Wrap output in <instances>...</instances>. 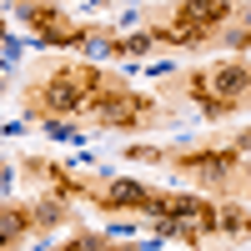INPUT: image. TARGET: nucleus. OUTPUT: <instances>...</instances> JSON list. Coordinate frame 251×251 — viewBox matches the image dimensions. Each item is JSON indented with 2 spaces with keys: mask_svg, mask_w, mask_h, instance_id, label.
I'll use <instances>...</instances> for the list:
<instances>
[{
  "mask_svg": "<svg viewBox=\"0 0 251 251\" xmlns=\"http://www.w3.org/2000/svg\"><path fill=\"white\" fill-rule=\"evenodd\" d=\"M191 96H196L211 116H221L226 106H236V100L246 96V71H241V66H216V71H206V75L191 80Z\"/></svg>",
  "mask_w": 251,
  "mask_h": 251,
  "instance_id": "f257e3e1",
  "label": "nucleus"
},
{
  "mask_svg": "<svg viewBox=\"0 0 251 251\" xmlns=\"http://www.w3.org/2000/svg\"><path fill=\"white\" fill-rule=\"evenodd\" d=\"M146 111H151V106H146V100H136V96H100L96 100V116L100 121H106V126H131V121H141Z\"/></svg>",
  "mask_w": 251,
  "mask_h": 251,
  "instance_id": "f03ea898",
  "label": "nucleus"
},
{
  "mask_svg": "<svg viewBox=\"0 0 251 251\" xmlns=\"http://www.w3.org/2000/svg\"><path fill=\"white\" fill-rule=\"evenodd\" d=\"M146 196H151V191L136 186V181H111V191L100 201H106V206H146Z\"/></svg>",
  "mask_w": 251,
  "mask_h": 251,
  "instance_id": "7ed1b4c3",
  "label": "nucleus"
},
{
  "mask_svg": "<svg viewBox=\"0 0 251 251\" xmlns=\"http://www.w3.org/2000/svg\"><path fill=\"white\" fill-rule=\"evenodd\" d=\"M25 221H30L25 211H0V241H15L20 231H25Z\"/></svg>",
  "mask_w": 251,
  "mask_h": 251,
  "instance_id": "20e7f679",
  "label": "nucleus"
}]
</instances>
